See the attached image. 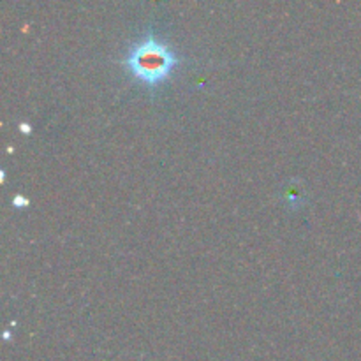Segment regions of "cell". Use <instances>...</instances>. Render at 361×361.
<instances>
[{
	"label": "cell",
	"instance_id": "obj_1",
	"mask_svg": "<svg viewBox=\"0 0 361 361\" xmlns=\"http://www.w3.org/2000/svg\"><path fill=\"white\" fill-rule=\"evenodd\" d=\"M122 63L137 81L154 90L171 76L180 59L168 42L148 32L143 39L130 46Z\"/></svg>",
	"mask_w": 361,
	"mask_h": 361
},
{
	"label": "cell",
	"instance_id": "obj_2",
	"mask_svg": "<svg viewBox=\"0 0 361 361\" xmlns=\"http://www.w3.org/2000/svg\"><path fill=\"white\" fill-rule=\"evenodd\" d=\"M28 203H30V201H28V197L21 196V194H16V196H13V207L21 208V207H27Z\"/></svg>",
	"mask_w": 361,
	"mask_h": 361
},
{
	"label": "cell",
	"instance_id": "obj_3",
	"mask_svg": "<svg viewBox=\"0 0 361 361\" xmlns=\"http://www.w3.org/2000/svg\"><path fill=\"white\" fill-rule=\"evenodd\" d=\"M20 130H21V133H30V130H32L30 123H27V122H21V123H20Z\"/></svg>",
	"mask_w": 361,
	"mask_h": 361
}]
</instances>
